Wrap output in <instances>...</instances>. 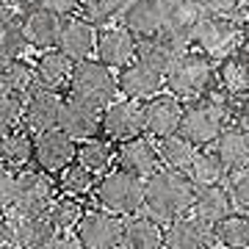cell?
<instances>
[{
    "instance_id": "obj_1",
    "label": "cell",
    "mask_w": 249,
    "mask_h": 249,
    "mask_svg": "<svg viewBox=\"0 0 249 249\" xmlns=\"http://www.w3.org/2000/svg\"><path fill=\"white\" fill-rule=\"evenodd\" d=\"M196 183L188 178V172L158 169L144 178V213L158 224H169L178 216H186L194 205Z\"/></svg>"
},
{
    "instance_id": "obj_2",
    "label": "cell",
    "mask_w": 249,
    "mask_h": 249,
    "mask_svg": "<svg viewBox=\"0 0 249 249\" xmlns=\"http://www.w3.org/2000/svg\"><path fill=\"white\" fill-rule=\"evenodd\" d=\"M232 97L222 91L211 89L194 100L183 103V119H180V136H186L194 147L213 144L216 136L222 133L227 124H232Z\"/></svg>"
},
{
    "instance_id": "obj_3",
    "label": "cell",
    "mask_w": 249,
    "mask_h": 249,
    "mask_svg": "<svg viewBox=\"0 0 249 249\" xmlns=\"http://www.w3.org/2000/svg\"><path fill=\"white\" fill-rule=\"evenodd\" d=\"M163 86L183 103L211 91L216 86V58L196 47H186L163 75Z\"/></svg>"
},
{
    "instance_id": "obj_4",
    "label": "cell",
    "mask_w": 249,
    "mask_h": 249,
    "mask_svg": "<svg viewBox=\"0 0 249 249\" xmlns=\"http://www.w3.org/2000/svg\"><path fill=\"white\" fill-rule=\"evenodd\" d=\"M116 72L111 67H106L97 58H80V61L72 64V75L70 83H67V97L78 100V103H86V106L103 108L116 100Z\"/></svg>"
},
{
    "instance_id": "obj_5",
    "label": "cell",
    "mask_w": 249,
    "mask_h": 249,
    "mask_svg": "<svg viewBox=\"0 0 249 249\" xmlns=\"http://www.w3.org/2000/svg\"><path fill=\"white\" fill-rule=\"evenodd\" d=\"M94 202L116 216H133L144 208V178L127 169H108L94 183Z\"/></svg>"
},
{
    "instance_id": "obj_6",
    "label": "cell",
    "mask_w": 249,
    "mask_h": 249,
    "mask_svg": "<svg viewBox=\"0 0 249 249\" xmlns=\"http://www.w3.org/2000/svg\"><path fill=\"white\" fill-rule=\"evenodd\" d=\"M241 42V22L235 19V14H208L205 11L202 19L196 22L194 34L188 47H196L202 53L222 58L224 53L235 50V45Z\"/></svg>"
},
{
    "instance_id": "obj_7",
    "label": "cell",
    "mask_w": 249,
    "mask_h": 249,
    "mask_svg": "<svg viewBox=\"0 0 249 249\" xmlns=\"http://www.w3.org/2000/svg\"><path fill=\"white\" fill-rule=\"evenodd\" d=\"M124 216H116L106 208L86 211L75 224V238L83 249H122Z\"/></svg>"
},
{
    "instance_id": "obj_8",
    "label": "cell",
    "mask_w": 249,
    "mask_h": 249,
    "mask_svg": "<svg viewBox=\"0 0 249 249\" xmlns=\"http://www.w3.org/2000/svg\"><path fill=\"white\" fill-rule=\"evenodd\" d=\"M142 124L144 133L160 142L166 136L180 133V119H183V100L175 97L172 91H158L152 97L142 100Z\"/></svg>"
},
{
    "instance_id": "obj_9",
    "label": "cell",
    "mask_w": 249,
    "mask_h": 249,
    "mask_svg": "<svg viewBox=\"0 0 249 249\" xmlns=\"http://www.w3.org/2000/svg\"><path fill=\"white\" fill-rule=\"evenodd\" d=\"M55 196V178L47 172L25 166L17 172V196L9 211L17 213H45L50 199Z\"/></svg>"
},
{
    "instance_id": "obj_10",
    "label": "cell",
    "mask_w": 249,
    "mask_h": 249,
    "mask_svg": "<svg viewBox=\"0 0 249 249\" xmlns=\"http://www.w3.org/2000/svg\"><path fill=\"white\" fill-rule=\"evenodd\" d=\"M75 150H78V142L72 136H67L61 127H50L45 133L34 136V160H31V166L55 178L64 166H70L75 160Z\"/></svg>"
},
{
    "instance_id": "obj_11",
    "label": "cell",
    "mask_w": 249,
    "mask_h": 249,
    "mask_svg": "<svg viewBox=\"0 0 249 249\" xmlns=\"http://www.w3.org/2000/svg\"><path fill=\"white\" fill-rule=\"evenodd\" d=\"M144 133L142 124V106L136 100H111L103 111H100V136L108 139L111 144L124 142L130 136Z\"/></svg>"
},
{
    "instance_id": "obj_12",
    "label": "cell",
    "mask_w": 249,
    "mask_h": 249,
    "mask_svg": "<svg viewBox=\"0 0 249 249\" xmlns=\"http://www.w3.org/2000/svg\"><path fill=\"white\" fill-rule=\"evenodd\" d=\"M139 50V39H136L127 28L119 25H103L97 28V39H94V58L103 61L111 70H122L124 64H130Z\"/></svg>"
},
{
    "instance_id": "obj_13",
    "label": "cell",
    "mask_w": 249,
    "mask_h": 249,
    "mask_svg": "<svg viewBox=\"0 0 249 249\" xmlns=\"http://www.w3.org/2000/svg\"><path fill=\"white\" fill-rule=\"evenodd\" d=\"M64 94L53 89H34L25 94V106H22V127L31 133H45L50 127H58V116H61Z\"/></svg>"
},
{
    "instance_id": "obj_14",
    "label": "cell",
    "mask_w": 249,
    "mask_h": 249,
    "mask_svg": "<svg viewBox=\"0 0 249 249\" xmlns=\"http://www.w3.org/2000/svg\"><path fill=\"white\" fill-rule=\"evenodd\" d=\"M114 160L119 169H127L139 175V178H147L160 166V158H158V144L155 139H150L147 133H139V136H130L124 142H116L114 144Z\"/></svg>"
},
{
    "instance_id": "obj_15",
    "label": "cell",
    "mask_w": 249,
    "mask_h": 249,
    "mask_svg": "<svg viewBox=\"0 0 249 249\" xmlns=\"http://www.w3.org/2000/svg\"><path fill=\"white\" fill-rule=\"evenodd\" d=\"M213 241V224L202 222L194 213L163 224V249H211Z\"/></svg>"
},
{
    "instance_id": "obj_16",
    "label": "cell",
    "mask_w": 249,
    "mask_h": 249,
    "mask_svg": "<svg viewBox=\"0 0 249 249\" xmlns=\"http://www.w3.org/2000/svg\"><path fill=\"white\" fill-rule=\"evenodd\" d=\"M163 17H166V0H124L122 11H119V22L136 39L160 34Z\"/></svg>"
},
{
    "instance_id": "obj_17",
    "label": "cell",
    "mask_w": 249,
    "mask_h": 249,
    "mask_svg": "<svg viewBox=\"0 0 249 249\" xmlns=\"http://www.w3.org/2000/svg\"><path fill=\"white\" fill-rule=\"evenodd\" d=\"M116 91L127 100L142 103V100L163 91V75L158 70L147 67L144 61L133 58L130 64H124L122 70H116Z\"/></svg>"
},
{
    "instance_id": "obj_18",
    "label": "cell",
    "mask_w": 249,
    "mask_h": 249,
    "mask_svg": "<svg viewBox=\"0 0 249 249\" xmlns=\"http://www.w3.org/2000/svg\"><path fill=\"white\" fill-rule=\"evenodd\" d=\"M11 224V244L17 249H47L58 230L45 213H17L6 211Z\"/></svg>"
},
{
    "instance_id": "obj_19",
    "label": "cell",
    "mask_w": 249,
    "mask_h": 249,
    "mask_svg": "<svg viewBox=\"0 0 249 249\" xmlns=\"http://www.w3.org/2000/svg\"><path fill=\"white\" fill-rule=\"evenodd\" d=\"M94 39H97V28L86 22L78 14H67L61 17V28H58V39L55 47L61 50L67 58L80 61V58H89L94 55Z\"/></svg>"
},
{
    "instance_id": "obj_20",
    "label": "cell",
    "mask_w": 249,
    "mask_h": 249,
    "mask_svg": "<svg viewBox=\"0 0 249 249\" xmlns=\"http://www.w3.org/2000/svg\"><path fill=\"white\" fill-rule=\"evenodd\" d=\"M58 28H61V17L55 11L45 9V6H34V9L22 11V31H25V42L34 50H50L55 47L58 39Z\"/></svg>"
},
{
    "instance_id": "obj_21",
    "label": "cell",
    "mask_w": 249,
    "mask_h": 249,
    "mask_svg": "<svg viewBox=\"0 0 249 249\" xmlns=\"http://www.w3.org/2000/svg\"><path fill=\"white\" fill-rule=\"evenodd\" d=\"M202 6L196 0H166V17H163V34L172 36L183 50L191 42L196 22L202 19Z\"/></svg>"
},
{
    "instance_id": "obj_22",
    "label": "cell",
    "mask_w": 249,
    "mask_h": 249,
    "mask_svg": "<svg viewBox=\"0 0 249 249\" xmlns=\"http://www.w3.org/2000/svg\"><path fill=\"white\" fill-rule=\"evenodd\" d=\"M58 127H61L67 136H72L75 142H83V139H91V136H100V111L64 94Z\"/></svg>"
},
{
    "instance_id": "obj_23",
    "label": "cell",
    "mask_w": 249,
    "mask_h": 249,
    "mask_svg": "<svg viewBox=\"0 0 249 249\" xmlns=\"http://www.w3.org/2000/svg\"><path fill=\"white\" fill-rule=\"evenodd\" d=\"M72 64L75 61L67 58L58 47L42 50L34 61V83L39 89H53V91L67 89L70 75H72Z\"/></svg>"
},
{
    "instance_id": "obj_24",
    "label": "cell",
    "mask_w": 249,
    "mask_h": 249,
    "mask_svg": "<svg viewBox=\"0 0 249 249\" xmlns=\"http://www.w3.org/2000/svg\"><path fill=\"white\" fill-rule=\"evenodd\" d=\"M216 89L227 97H247L249 94V58L235 50L216 58Z\"/></svg>"
},
{
    "instance_id": "obj_25",
    "label": "cell",
    "mask_w": 249,
    "mask_h": 249,
    "mask_svg": "<svg viewBox=\"0 0 249 249\" xmlns=\"http://www.w3.org/2000/svg\"><path fill=\"white\" fill-rule=\"evenodd\" d=\"M213 152L222 158L227 172H238L249 166V130L238 127V124H227L222 133L216 136Z\"/></svg>"
},
{
    "instance_id": "obj_26",
    "label": "cell",
    "mask_w": 249,
    "mask_h": 249,
    "mask_svg": "<svg viewBox=\"0 0 249 249\" xmlns=\"http://www.w3.org/2000/svg\"><path fill=\"white\" fill-rule=\"evenodd\" d=\"M183 53V47L172 39V36H166L163 31L155 36H147V39H139V50H136V58L139 61H144L147 67H152V70H158L160 75H166L169 72V67L175 64V58Z\"/></svg>"
},
{
    "instance_id": "obj_27",
    "label": "cell",
    "mask_w": 249,
    "mask_h": 249,
    "mask_svg": "<svg viewBox=\"0 0 249 249\" xmlns=\"http://www.w3.org/2000/svg\"><path fill=\"white\" fill-rule=\"evenodd\" d=\"M232 194L230 188H224L222 183H213V186H199L196 188V196H194V205H191V213L199 216L202 222L208 224H216L219 219L232 211Z\"/></svg>"
},
{
    "instance_id": "obj_28",
    "label": "cell",
    "mask_w": 249,
    "mask_h": 249,
    "mask_svg": "<svg viewBox=\"0 0 249 249\" xmlns=\"http://www.w3.org/2000/svg\"><path fill=\"white\" fill-rule=\"evenodd\" d=\"M163 224L150 219L147 213L124 216L122 249H163Z\"/></svg>"
},
{
    "instance_id": "obj_29",
    "label": "cell",
    "mask_w": 249,
    "mask_h": 249,
    "mask_svg": "<svg viewBox=\"0 0 249 249\" xmlns=\"http://www.w3.org/2000/svg\"><path fill=\"white\" fill-rule=\"evenodd\" d=\"M34 160V133L25 127H14L0 136V163L19 172Z\"/></svg>"
},
{
    "instance_id": "obj_30",
    "label": "cell",
    "mask_w": 249,
    "mask_h": 249,
    "mask_svg": "<svg viewBox=\"0 0 249 249\" xmlns=\"http://www.w3.org/2000/svg\"><path fill=\"white\" fill-rule=\"evenodd\" d=\"M114 144L103 139V136H91V139H83L78 142V150H75V160H78L80 166L86 172H91L94 178L100 175H106L111 169V163H114Z\"/></svg>"
},
{
    "instance_id": "obj_31",
    "label": "cell",
    "mask_w": 249,
    "mask_h": 249,
    "mask_svg": "<svg viewBox=\"0 0 249 249\" xmlns=\"http://www.w3.org/2000/svg\"><path fill=\"white\" fill-rule=\"evenodd\" d=\"M34 64L25 55H14V58H0V91L19 94L25 97L34 89Z\"/></svg>"
},
{
    "instance_id": "obj_32",
    "label": "cell",
    "mask_w": 249,
    "mask_h": 249,
    "mask_svg": "<svg viewBox=\"0 0 249 249\" xmlns=\"http://www.w3.org/2000/svg\"><path fill=\"white\" fill-rule=\"evenodd\" d=\"M28 42L25 31H22V11L3 6L0 11V58H14V55H25Z\"/></svg>"
},
{
    "instance_id": "obj_33",
    "label": "cell",
    "mask_w": 249,
    "mask_h": 249,
    "mask_svg": "<svg viewBox=\"0 0 249 249\" xmlns=\"http://www.w3.org/2000/svg\"><path fill=\"white\" fill-rule=\"evenodd\" d=\"M86 211H89L86 199L55 191V196L50 199V205H47L45 216L53 222L55 230H75V224L80 222V216L86 213Z\"/></svg>"
},
{
    "instance_id": "obj_34",
    "label": "cell",
    "mask_w": 249,
    "mask_h": 249,
    "mask_svg": "<svg viewBox=\"0 0 249 249\" xmlns=\"http://www.w3.org/2000/svg\"><path fill=\"white\" fill-rule=\"evenodd\" d=\"M213 238L224 249H249V213H230L213 224Z\"/></svg>"
},
{
    "instance_id": "obj_35",
    "label": "cell",
    "mask_w": 249,
    "mask_h": 249,
    "mask_svg": "<svg viewBox=\"0 0 249 249\" xmlns=\"http://www.w3.org/2000/svg\"><path fill=\"white\" fill-rule=\"evenodd\" d=\"M194 155H196V147L188 142L186 136H166L158 142V158L166 169H178V172H188L191 163H194Z\"/></svg>"
},
{
    "instance_id": "obj_36",
    "label": "cell",
    "mask_w": 249,
    "mask_h": 249,
    "mask_svg": "<svg viewBox=\"0 0 249 249\" xmlns=\"http://www.w3.org/2000/svg\"><path fill=\"white\" fill-rule=\"evenodd\" d=\"M55 191L80 196V199H89V196L94 194V175L83 169L78 160H72L70 166H64V169L55 175Z\"/></svg>"
},
{
    "instance_id": "obj_37",
    "label": "cell",
    "mask_w": 249,
    "mask_h": 249,
    "mask_svg": "<svg viewBox=\"0 0 249 249\" xmlns=\"http://www.w3.org/2000/svg\"><path fill=\"white\" fill-rule=\"evenodd\" d=\"M224 175H227V169H224L222 158H219L213 150H196L194 163H191V169H188V178L196 183V188L222 183Z\"/></svg>"
},
{
    "instance_id": "obj_38",
    "label": "cell",
    "mask_w": 249,
    "mask_h": 249,
    "mask_svg": "<svg viewBox=\"0 0 249 249\" xmlns=\"http://www.w3.org/2000/svg\"><path fill=\"white\" fill-rule=\"evenodd\" d=\"M124 0H80L78 3V17H83L86 22H91L94 28L111 25L114 19H119Z\"/></svg>"
},
{
    "instance_id": "obj_39",
    "label": "cell",
    "mask_w": 249,
    "mask_h": 249,
    "mask_svg": "<svg viewBox=\"0 0 249 249\" xmlns=\"http://www.w3.org/2000/svg\"><path fill=\"white\" fill-rule=\"evenodd\" d=\"M22 106H25V97L0 91V136L14 127H22Z\"/></svg>"
},
{
    "instance_id": "obj_40",
    "label": "cell",
    "mask_w": 249,
    "mask_h": 249,
    "mask_svg": "<svg viewBox=\"0 0 249 249\" xmlns=\"http://www.w3.org/2000/svg\"><path fill=\"white\" fill-rule=\"evenodd\" d=\"M17 196V172L0 163V213H6Z\"/></svg>"
},
{
    "instance_id": "obj_41",
    "label": "cell",
    "mask_w": 249,
    "mask_h": 249,
    "mask_svg": "<svg viewBox=\"0 0 249 249\" xmlns=\"http://www.w3.org/2000/svg\"><path fill=\"white\" fill-rule=\"evenodd\" d=\"M230 194H232V202L238 205L241 211H249V166L232 172Z\"/></svg>"
},
{
    "instance_id": "obj_42",
    "label": "cell",
    "mask_w": 249,
    "mask_h": 249,
    "mask_svg": "<svg viewBox=\"0 0 249 249\" xmlns=\"http://www.w3.org/2000/svg\"><path fill=\"white\" fill-rule=\"evenodd\" d=\"M208 14H238L244 0H196Z\"/></svg>"
},
{
    "instance_id": "obj_43",
    "label": "cell",
    "mask_w": 249,
    "mask_h": 249,
    "mask_svg": "<svg viewBox=\"0 0 249 249\" xmlns=\"http://www.w3.org/2000/svg\"><path fill=\"white\" fill-rule=\"evenodd\" d=\"M232 124H238L244 130H249V94L247 97H232Z\"/></svg>"
},
{
    "instance_id": "obj_44",
    "label": "cell",
    "mask_w": 249,
    "mask_h": 249,
    "mask_svg": "<svg viewBox=\"0 0 249 249\" xmlns=\"http://www.w3.org/2000/svg\"><path fill=\"white\" fill-rule=\"evenodd\" d=\"M78 3L80 0H42L39 6L55 11L58 17H67V14H75V11H78Z\"/></svg>"
},
{
    "instance_id": "obj_45",
    "label": "cell",
    "mask_w": 249,
    "mask_h": 249,
    "mask_svg": "<svg viewBox=\"0 0 249 249\" xmlns=\"http://www.w3.org/2000/svg\"><path fill=\"white\" fill-rule=\"evenodd\" d=\"M47 249H83V247H80V241L75 238V232L70 235L67 230H58L53 235V241H50V247Z\"/></svg>"
},
{
    "instance_id": "obj_46",
    "label": "cell",
    "mask_w": 249,
    "mask_h": 249,
    "mask_svg": "<svg viewBox=\"0 0 249 249\" xmlns=\"http://www.w3.org/2000/svg\"><path fill=\"white\" fill-rule=\"evenodd\" d=\"M42 0H3V6H9V9H17V11H28L34 9V6H39Z\"/></svg>"
},
{
    "instance_id": "obj_47",
    "label": "cell",
    "mask_w": 249,
    "mask_h": 249,
    "mask_svg": "<svg viewBox=\"0 0 249 249\" xmlns=\"http://www.w3.org/2000/svg\"><path fill=\"white\" fill-rule=\"evenodd\" d=\"M11 241V224H9V216L0 213V244H9Z\"/></svg>"
},
{
    "instance_id": "obj_48",
    "label": "cell",
    "mask_w": 249,
    "mask_h": 249,
    "mask_svg": "<svg viewBox=\"0 0 249 249\" xmlns=\"http://www.w3.org/2000/svg\"><path fill=\"white\" fill-rule=\"evenodd\" d=\"M241 39H244V42H249V17L241 19Z\"/></svg>"
},
{
    "instance_id": "obj_49",
    "label": "cell",
    "mask_w": 249,
    "mask_h": 249,
    "mask_svg": "<svg viewBox=\"0 0 249 249\" xmlns=\"http://www.w3.org/2000/svg\"><path fill=\"white\" fill-rule=\"evenodd\" d=\"M0 249H17V247H14V244L9 241V244H0Z\"/></svg>"
},
{
    "instance_id": "obj_50",
    "label": "cell",
    "mask_w": 249,
    "mask_h": 249,
    "mask_svg": "<svg viewBox=\"0 0 249 249\" xmlns=\"http://www.w3.org/2000/svg\"><path fill=\"white\" fill-rule=\"evenodd\" d=\"M0 11H3V0H0Z\"/></svg>"
},
{
    "instance_id": "obj_51",
    "label": "cell",
    "mask_w": 249,
    "mask_h": 249,
    "mask_svg": "<svg viewBox=\"0 0 249 249\" xmlns=\"http://www.w3.org/2000/svg\"><path fill=\"white\" fill-rule=\"evenodd\" d=\"M244 3H247V6H249V0H244Z\"/></svg>"
},
{
    "instance_id": "obj_52",
    "label": "cell",
    "mask_w": 249,
    "mask_h": 249,
    "mask_svg": "<svg viewBox=\"0 0 249 249\" xmlns=\"http://www.w3.org/2000/svg\"><path fill=\"white\" fill-rule=\"evenodd\" d=\"M211 249H213V247H211ZM219 249H224V247H219Z\"/></svg>"
}]
</instances>
